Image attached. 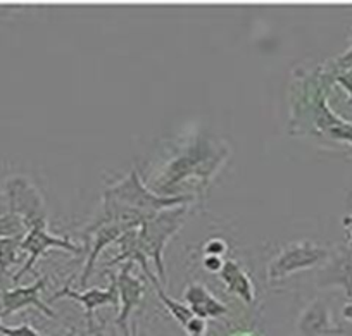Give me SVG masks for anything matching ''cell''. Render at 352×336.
<instances>
[{
  "mask_svg": "<svg viewBox=\"0 0 352 336\" xmlns=\"http://www.w3.org/2000/svg\"><path fill=\"white\" fill-rule=\"evenodd\" d=\"M228 157V145L214 140L209 135H197L188 147L166 166L161 178L155 181L157 195L176 197L175 186L188 178H197L202 186H208Z\"/></svg>",
  "mask_w": 352,
  "mask_h": 336,
  "instance_id": "cell-1",
  "label": "cell"
},
{
  "mask_svg": "<svg viewBox=\"0 0 352 336\" xmlns=\"http://www.w3.org/2000/svg\"><path fill=\"white\" fill-rule=\"evenodd\" d=\"M188 205L175 207V209L162 210L154 214L137 228L138 245L147 259L154 260L157 278L162 284H166V267H164V249L169 240L180 232L187 217Z\"/></svg>",
  "mask_w": 352,
  "mask_h": 336,
  "instance_id": "cell-2",
  "label": "cell"
},
{
  "mask_svg": "<svg viewBox=\"0 0 352 336\" xmlns=\"http://www.w3.org/2000/svg\"><path fill=\"white\" fill-rule=\"evenodd\" d=\"M106 199L120 202L123 205L137 209L145 214H157L162 210L175 209V207H184L194 202L192 195H176V197H162L157 195L155 192L148 190L144 185L140 178V172L137 168L131 169L123 179L114 183L113 186L104 192Z\"/></svg>",
  "mask_w": 352,
  "mask_h": 336,
  "instance_id": "cell-3",
  "label": "cell"
},
{
  "mask_svg": "<svg viewBox=\"0 0 352 336\" xmlns=\"http://www.w3.org/2000/svg\"><path fill=\"white\" fill-rule=\"evenodd\" d=\"M9 202V212L23 217L28 229L35 224H49L45 200L40 190L26 176H11L2 183Z\"/></svg>",
  "mask_w": 352,
  "mask_h": 336,
  "instance_id": "cell-4",
  "label": "cell"
},
{
  "mask_svg": "<svg viewBox=\"0 0 352 336\" xmlns=\"http://www.w3.org/2000/svg\"><path fill=\"white\" fill-rule=\"evenodd\" d=\"M328 257H330L328 249L313 242L290 243L282 252L273 257L266 269V276H268L270 283H275V281L285 280L299 271L320 266Z\"/></svg>",
  "mask_w": 352,
  "mask_h": 336,
  "instance_id": "cell-5",
  "label": "cell"
},
{
  "mask_svg": "<svg viewBox=\"0 0 352 336\" xmlns=\"http://www.w3.org/2000/svg\"><path fill=\"white\" fill-rule=\"evenodd\" d=\"M50 249L67 250V252H73V254L81 252V247L74 245L71 240L59 238V236L50 235L49 224H35V226H32V228L28 229V233H26V236L21 242V250L26 254L28 259H26V262L23 264L21 269L12 276V281L18 283L26 273H30V271L33 269L36 260L42 259V257L47 254V250Z\"/></svg>",
  "mask_w": 352,
  "mask_h": 336,
  "instance_id": "cell-6",
  "label": "cell"
},
{
  "mask_svg": "<svg viewBox=\"0 0 352 336\" xmlns=\"http://www.w3.org/2000/svg\"><path fill=\"white\" fill-rule=\"evenodd\" d=\"M47 278H38L33 284L28 287H18L11 288V290H0V319L9 317V315L16 314L19 311H25L28 307H36L40 312L47 315V317L57 319L56 312L43 304L40 298V291L47 287Z\"/></svg>",
  "mask_w": 352,
  "mask_h": 336,
  "instance_id": "cell-7",
  "label": "cell"
},
{
  "mask_svg": "<svg viewBox=\"0 0 352 336\" xmlns=\"http://www.w3.org/2000/svg\"><path fill=\"white\" fill-rule=\"evenodd\" d=\"M320 288H342L352 302V247H342L330 254L316 274Z\"/></svg>",
  "mask_w": 352,
  "mask_h": 336,
  "instance_id": "cell-8",
  "label": "cell"
},
{
  "mask_svg": "<svg viewBox=\"0 0 352 336\" xmlns=\"http://www.w3.org/2000/svg\"><path fill=\"white\" fill-rule=\"evenodd\" d=\"M131 269H133V262H128L116 278L118 295H120V314H118L116 324L123 329L124 336H128V321H130L131 312L140 305L145 293L144 283L131 274Z\"/></svg>",
  "mask_w": 352,
  "mask_h": 336,
  "instance_id": "cell-9",
  "label": "cell"
},
{
  "mask_svg": "<svg viewBox=\"0 0 352 336\" xmlns=\"http://www.w3.org/2000/svg\"><path fill=\"white\" fill-rule=\"evenodd\" d=\"M60 298H71V300H76L80 304H83L85 307V315H87L88 326L92 328L94 326V312L99 307L104 305H116L120 307V295H118V287H116V278L111 280V284L107 288H90L87 291H76L71 287H64L63 290L57 291L54 295L52 300H60Z\"/></svg>",
  "mask_w": 352,
  "mask_h": 336,
  "instance_id": "cell-10",
  "label": "cell"
},
{
  "mask_svg": "<svg viewBox=\"0 0 352 336\" xmlns=\"http://www.w3.org/2000/svg\"><path fill=\"white\" fill-rule=\"evenodd\" d=\"M299 331L302 336H338L344 329L331 322L327 302L314 300L299 319Z\"/></svg>",
  "mask_w": 352,
  "mask_h": 336,
  "instance_id": "cell-11",
  "label": "cell"
},
{
  "mask_svg": "<svg viewBox=\"0 0 352 336\" xmlns=\"http://www.w3.org/2000/svg\"><path fill=\"white\" fill-rule=\"evenodd\" d=\"M184 300L185 305L194 312V315L204 319V321L225 317L230 312L221 300H218L208 288L199 283L188 284L184 293Z\"/></svg>",
  "mask_w": 352,
  "mask_h": 336,
  "instance_id": "cell-12",
  "label": "cell"
},
{
  "mask_svg": "<svg viewBox=\"0 0 352 336\" xmlns=\"http://www.w3.org/2000/svg\"><path fill=\"white\" fill-rule=\"evenodd\" d=\"M219 280L225 284L226 291L239 297L243 304L252 305L256 300V288L249 273L242 267V264L235 259H226L221 271L218 273Z\"/></svg>",
  "mask_w": 352,
  "mask_h": 336,
  "instance_id": "cell-13",
  "label": "cell"
},
{
  "mask_svg": "<svg viewBox=\"0 0 352 336\" xmlns=\"http://www.w3.org/2000/svg\"><path fill=\"white\" fill-rule=\"evenodd\" d=\"M124 232H128L126 226L113 223L104 224V226H100V228L94 233V245L90 254H88L87 262H85L83 273H81L80 278V287H87L88 280H90V276L94 274V267H96L97 259H99V256L102 254V250L106 249V247H109L111 243H116Z\"/></svg>",
  "mask_w": 352,
  "mask_h": 336,
  "instance_id": "cell-14",
  "label": "cell"
},
{
  "mask_svg": "<svg viewBox=\"0 0 352 336\" xmlns=\"http://www.w3.org/2000/svg\"><path fill=\"white\" fill-rule=\"evenodd\" d=\"M116 243L120 245V256H118L116 259L111 260V262H107V267L114 266V264L118 262H123V260H128V262L138 264L145 276L152 273V271L148 269L147 256L142 252L140 245H138L137 229H128V232H124Z\"/></svg>",
  "mask_w": 352,
  "mask_h": 336,
  "instance_id": "cell-15",
  "label": "cell"
},
{
  "mask_svg": "<svg viewBox=\"0 0 352 336\" xmlns=\"http://www.w3.org/2000/svg\"><path fill=\"white\" fill-rule=\"evenodd\" d=\"M21 242L23 238H0V288L4 284V278L11 274V267L26 257L21 250Z\"/></svg>",
  "mask_w": 352,
  "mask_h": 336,
  "instance_id": "cell-16",
  "label": "cell"
},
{
  "mask_svg": "<svg viewBox=\"0 0 352 336\" xmlns=\"http://www.w3.org/2000/svg\"><path fill=\"white\" fill-rule=\"evenodd\" d=\"M28 224L16 214L9 212L0 217V238H25Z\"/></svg>",
  "mask_w": 352,
  "mask_h": 336,
  "instance_id": "cell-17",
  "label": "cell"
},
{
  "mask_svg": "<svg viewBox=\"0 0 352 336\" xmlns=\"http://www.w3.org/2000/svg\"><path fill=\"white\" fill-rule=\"evenodd\" d=\"M324 137L331 138V140H335V142H342V144L352 145V123L344 121L340 117V120H338V123L335 124L333 128H330L327 133H324Z\"/></svg>",
  "mask_w": 352,
  "mask_h": 336,
  "instance_id": "cell-18",
  "label": "cell"
},
{
  "mask_svg": "<svg viewBox=\"0 0 352 336\" xmlns=\"http://www.w3.org/2000/svg\"><path fill=\"white\" fill-rule=\"evenodd\" d=\"M0 335L2 336H42L35 328L30 324H19L14 328H9L0 322Z\"/></svg>",
  "mask_w": 352,
  "mask_h": 336,
  "instance_id": "cell-19",
  "label": "cell"
},
{
  "mask_svg": "<svg viewBox=\"0 0 352 336\" xmlns=\"http://www.w3.org/2000/svg\"><path fill=\"white\" fill-rule=\"evenodd\" d=\"M226 252H228V245H226L225 240L221 238H212L204 245V256L225 257Z\"/></svg>",
  "mask_w": 352,
  "mask_h": 336,
  "instance_id": "cell-20",
  "label": "cell"
},
{
  "mask_svg": "<svg viewBox=\"0 0 352 336\" xmlns=\"http://www.w3.org/2000/svg\"><path fill=\"white\" fill-rule=\"evenodd\" d=\"M206 322H208V321H204V319L194 315V317L190 319V322H188V324L185 326L184 329L187 331L188 336H204Z\"/></svg>",
  "mask_w": 352,
  "mask_h": 336,
  "instance_id": "cell-21",
  "label": "cell"
},
{
  "mask_svg": "<svg viewBox=\"0 0 352 336\" xmlns=\"http://www.w3.org/2000/svg\"><path fill=\"white\" fill-rule=\"evenodd\" d=\"M333 81L335 83L340 85V87L345 88V91H347L349 97H351V100H352V67L351 69L340 71V73H335Z\"/></svg>",
  "mask_w": 352,
  "mask_h": 336,
  "instance_id": "cell-22",
  "label": "cell"
},
{
  "mask_svg": "<svg viewBox=\"0 0 352 336\" xmlns=\"http://www.w3.org/2000/svg\"><path fill=\"white\" fill-rule=\"evenodd\" d=\"M351 66H352V32H351V49H349L344 56L338 57V59L335 60L333 69L337 71V73H340V71L349 69Z\"/></svg>",
  "mask_w": 352,
  "mask_h": 336,
  "instance_id": "cell-23",
  "label": "cell"
},
{
  "mask_svg": "<svg viewBox=\"0 0 352 336\" xmlns=\"http://www.w3.org/2000/svg\"><path fill=\"white\" fill-rule=\"evenodd\" d=\"M226 259H223V257H214V256H204V267L206 271H209V273H219L223 267V264H225Z\"/></svg>",
  "mask_w": 352,
  "mask_h": 336,
  "instance_id": "cell-24",
  "label": "cell"
},
{
  "mask_svg": "<svg viewBox=\"0 0 352 336\" xmlns=\"http://www.w3.org/2000/svg\"><path fill=\"white\" fill-rule=\"evenodd\" d=\"M9 214V202H8V197H6L4 188L0 185V217Z\"/></svg>",
  "mask_w": 352,
  "mask_h": 336,
  "instance_id": "cell-25",
  "label": "cell"
},
{
  "mask_svg": "<svg viewBox=\"0 0 352 336\" xmlns=\"http://www.w3.org/2000/svg\"><path fill=\"white\" fill-rule=\"evenodd\" d=\"M342 224H344V228L347 229L349 247H352V214H351V216H345L344 219H342Z\"/></svg>",
  "mask_w": 352,
  "mask_h": 336,
  "instance_id": "cell-26",
  "label": "cell"
},
{
  "mask_svg": "<svg viewBox=\"0 0 352 336\" xmlns=\"http://www.w3.org/2000/svg\"><path fill=\"white\" fill-rule=\"evenodd\" d=\"M342 317H344L345 321L352 322V302H349V304H345L344 307H342Z\"/></svg>",
  "mask_w": 352,
  "mask_h": 336,
  "instance_id": "cell-27",
  "label": "cell"
},
{
  "mask_svg": "<svg viewBox=\"0 0 352 336\" xmlns=\"http://www.w3.org/2000/svg\"><path fill=\"white\" fill-rule=\"evenodd\" d=\"M233 336H256L254 335V333H245V331H239V333H235V335Z\"/></svg>",
  "mask_w": 352,
  "mask_h": 336,
  "instance_id": "cell-28",
  "label": "cell"
},
{
  "mask_svg": "<svg viewBox=\"0 0 352 336\" xmlns=\"http://www.w3.org/2000/svg\"><path fill=\"white\" fill-rule=\"evenodd\" d=\"M111 336H116V335H114V333H113V335H111Z\"/></svg>",
  "mask_w": 352,
  "mask_h": 336,
  "instance_id": "cell-29",
  "label": "cell"
},
{
  "mask_svg": "<svg viewBox=\"0 0 352 336\" xmlns=\"http://www.w3.org/2000/svg\"><path fill=\"white\" fill-rule=\"evenodd\" d=\"M0 290H2V288H0Z\"/></svg>",
  "mask_w": 352,
  "mask_h": 336,
  "instance_id": "cell-30",
  "label": "cell"
}]
</instances>
